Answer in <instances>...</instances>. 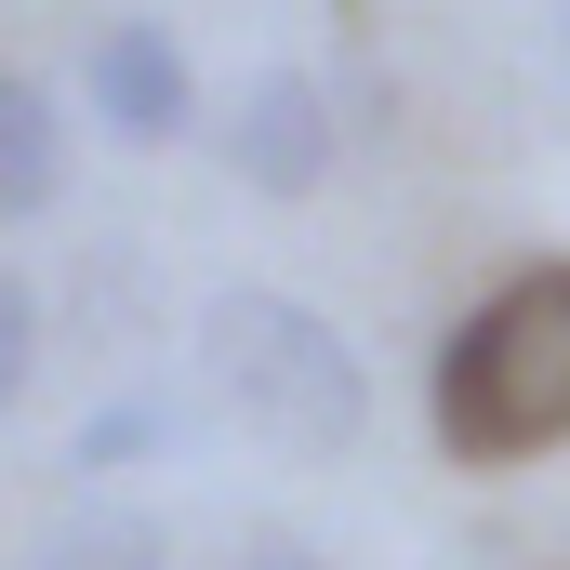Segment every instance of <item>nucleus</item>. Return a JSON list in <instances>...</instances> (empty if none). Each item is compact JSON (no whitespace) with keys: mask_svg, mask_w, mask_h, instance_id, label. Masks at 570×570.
<instances>
[{"mask_svg":"<svg viewBox=\"0 0 570 570\" xmlns=\"http://www.w3.org/2000/svg\"><path fill=\"white\" fill-rule=\"evenodd\" d=\"M332 146H345V120H332V94H318L305 67H266V80L226 107V173L266 186V199H318V186H332Z\"/></svg>","mask_w":570,"mask_h":570,"instance_id":"4","label":"nucleus"},{"mask_svg":"<svg viewBox=\"0 0 570 570\" xmlns=\"http://www.w3.org/2000/svg\"><path fill=\"white\" fill-rule=\"evenodd\" d=\"M80 107L120 146H173V134H199V67H186V40H173L159 13H120V27H94V53H80Z\"/></svg>","mask_w":570,"mask_h":570,"instance_id":"3","label":"nucleus"},{"mask_svg":"<svg viewBox=\"0 0 570 570\" xmlns=\"http://www.w3.org/2000/svg\"><path fill=\"white\" fill-rule=\"evenodd\" d=\"M425 425L451 464H531L570 438V266H518L491 305L451 318L425 372Z\"/></svg>","mask_w":570,"mask_h":570,"instance_id":"1","label":"nucleus"},{"mask_svg":"<svg viewBox=\"0 0 570 570\" xmlns=\"http://www.w3.org/2000/svg\"><path fill=\"white\" fill-rule=\"evenodd\" d=\"M173 438H186V412H173V399H107L94 425L67 438V464H80V478H107V464H146V451H173Z\"/></svg>","mask_w":570,"mask_h":570,"instance_id":"7","label":"nucleus"},{"mask_svg":"<svg viewBox=\"0 0 570 570\" xmlns=\"http://www.w3.org/2000/svg\"><path fill=\"white\" fill-rule=\"evenodd\" d=\"M199 372H213V399L239 412V425L292 438V451H345V438L372 425V372H358V345L305 305V292H213V318H199Z\"/></svg>","mask_w":570,"mask_h":570,"instance_id":"2","label":"nucleus"},{"mask_svg":"<svg viewBox=\"0 0 570 570\" xmlns=\"http://www.w3.org/2000/svg\"><path fill=\"white\" fill-rule=\"evenodd\" d=\"M27 385H40V292L0 266V412H13Z\"/></svg>","mask_w":570,"mask_h":570,"instance_id":"8","label":"nucleus"},{"mask_svg":"<svg viewBox=\"0 0 570 570\" xmlns=\"http://www.w3.org/2000/svg\"><path fill=\"white\" fill-rule=\"evenodd\" d=\"M53 199H67V107L53 80L0 67V226H40Z\"/></svg>","mask_w":570,"mask_h":570,"instance_id":"5","label":"nucleus"},{"mask_svg":"<svg viewBox=\"0 0 570 570\" xmlns=\"http://www.w3.org/2000/svg\"><path fill=\"white\" fill-rule=\"evenodd\" d=\"M27 570H173V531L134 518V504H80V518H53L27 544Z\"/></svg>","mask_w":570,"mask_h":570,"instance_id":"6","label":"nucleus"},{"mask_svg":"<svg viewBox=\"0 0 570 570\" xmlns=\"http://www.w3.org/2000/svg\"><path fill=\"white\" fill-rule=\"evenodd\" d=\"M226 570H332V558H318V544H279V531H266V544H239Z\"/></svg>","mask_w":570,"mask_h":570,"instance_id":"9","label":"nucleus"},{"mask_svg":"<svg viewBox=\"0 0 570 570\" xmlns=\"http://www.w3.org/2000/svg\"><path fill=\"white\" fill-rule=\"evenodd\" d=\"M558 67H570V0H558Z\"/></svg>","mask_w":570,"mask_h":570,"instance_id":"10","label":"nucleus"}]
</instances>
